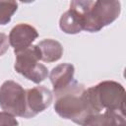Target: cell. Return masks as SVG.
<instances>
[{"label": "cell", "instance_id": "6da1fadb", "mask_svg": "<svg viewBox=\"0 0 126 126\" xmlns=\"http://www.w3.org/2000/svg\"><path fill=\"white\" fill-rule=\"evenodd\" d=\"M54 110L62 118L83 125L92 115L100 113L95 107L89 89L74 80L66 88L54 92Z\"/></svg>", "mask_w": 126, "mask_h": 126}, {"label": "cell", "instance_id": "7a4b0ae2", "mask_svg": "<svg viewBox=\"0 0 126 126\" xmlns=\"http://www.w3.org/2000/svg\"><path fill=\"white\" fill-rule=\"evenodd\" d=\"M70 8L81 17L83 31L99 32L102 28L113 23L120 15L119 1H72Z\"/></svg>", "mask_w": 126, "mask_h": 126}, {"label": "cell", "instance_id": "3957f363", "mask_svg": "<svg viewBox=\"0 0 126 126\" xmlns=\"http://www.w3.org/2000/svg\"><path fill=\"white\" fill-rule=\"evenodd\" d=\"M96 108L125 112V89L115 81H103L89 88Z\"/></svg>", "mask_w": 126, "mask_h": 126}, {"label": "cell", "instance_id": "277c9868", "mask_svg": "<svg viewBox=\"0 0 126 126\" xmlns=\"http://www.w3.org/2000/svg\"><path fill=\"white\" fill-rule=\"evenodd\" d=\"M40 56L36 45H32L24 51L16 54L15 70L26 79L39 84L48 76L47 68L39 63Z\"/></svg>", "mask_w": 126, "mask_h": 126}, {"label": "cell", "instance_id": "5b68a950", "mask_svg": "<svg viewBox=\"0 0 126 126\" xmlns=\"http://www.w3.org/2000/svg\"><path fill=\"white\" fill-rule=\"evenodd\" d=\"M0 107L14 116L27 118L26 90L14 81H5L0 87Z\"/></svg>", "mask_w": 126, "mask_h": 126}, {"label": "cell", "instance_id": "8992f818", "mask_svg": "<svg viewBox=\"0 0 126 126\" xmlns=\"http://www.w3.org/2000/svg\"><path fill=\"white\" fill-rule=\"evenodd\" d=\"M52 93L44 86H37L26 91L27 118H32L45 110L52 102Z\"/></svg>", "mask_w": 126, "mask_h": 126}, {"label": "cell", "instance_id": "52a82bcc", "mask_svg": "<svg viewBox=\"0 0 126 126\" xmlns=\"http://www.w3.org/2000/svg\"><path fill=\"white\" fill-rule=\"evenodd\" d=\"M37 36L38 32L32 26L19 24L11 30L8 38L10 45L14 48L15 54H17L32 46V43L37 38Z\"/></svg>", "mask_w": 126, "mask_h": 126}, {"label": "cell", "instance_id": "ba28073f", "mask_svg": "<svg viewBox=\"0 0 126 126\" xmlns=\"http://www.w3.org/2000/svg\"><path fill=\"white\" fill-rule=\"evenodd\" d=\"M82 126H126L125 112L121 110H108L89 117Z\"/></svg>", "mask_w": 126, "mask_h": 126}, {"label": "cell", "instance_id": "9c48e42d", "mask_svg": "<svg viewBox=\"0 0 126 126\" xmlns=\"http://www.w3.org/2000/svg\"><path fill=\"white\" fill-rule=\"evenodd\" d=\"M75 68L72 64L63 63L54 67L50 74L49 79L53 86V92L60 91L69 86L74 81Z\"/></svg>", "mask_w": 126, "mask_h": 126}, {"label": "cell", "instance_id": "30bf717a", "mask_svg": "<svg viewBox=\"0 0 126 126\" xmlns=\"http://www.w3.org/2000/svg\"><path fill=\"white\" fill-rule=\"evenodd\" d=\"M40 60L47 63H52L59 60L63 55V47L61 43L55 39L46 38L36 44Z\"/></svg>", "mask_w": 126, "mask_h": 126}, {"label": "cell", "instance_id": "8fae6325", "mask_svg": "<svg viewBox=\"0 0 126 126\" xmlns=\"http://www.w3.org/2000/svg\"><path fill=\"white\" fill-rule=\"evenodd\" d=\"M59 28L68 34H76L83 31V23L80 15L73 9L66 11L59 20Z\"/></svg>", "mask_w": 126, "mask_h": 126}, {"label": "cell", "instance_id": "7c38bea8", "mask_svg": "<svg viewBox=\"0 0 126 126\" xmlns=\"http://www.w3.org/2000/svg\"><path fill=\"white\" fill-rule=\"evenodd\" d=\"M17 9L18 3L16 1H0V25L4 26L10 23Z\"/></svg>", "mask_w": 126, "mask_h": 126}, {"label": "cell", "instance_id": "4fadbf2b", "mask_svg": "<svg viewBox=\"0 0 126 126\" xmlns=\"http://www.w3.org/2000/svg\"><path fill=\"white\" fill-rule=\"evenodd\" d=\"M0 126H19V122L11 113L0 111Z\"/></svg>", "mask_w": 126, "mask_h": 126}, {"label": "cell", "instance_id": "5bb4252c", "mask_svg": "<svg viewBox=\"0 0 126 126\" xmlns=\"http://www.w3.org/2000/svg\"><path fill=\"white\" fill-rule=\"evenodd\" d=\"M9 38L8 36L3 33V32H0V56L4 55L7 51H8V48H9Z\"/></svg>", "mask_w": 126, "mask_h": 126}]
</instances>
